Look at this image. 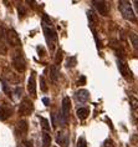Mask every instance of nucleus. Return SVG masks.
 Listing matches in <instances>:
<instances>
[{
    "mask_svg": "<svg viewBox=\"0 0 138 147\" xmlns=\"http://www.w3.org/2000/svg\"><path fill=\"white\" fill-rule=\"evenodd\" d=\"M42 25H44V32H45V36H46V41H48L50 46V50H54V47H55L57 42V34H56L55 29L52 28L51 21H50V19L46 15L44 16Z\"/></svg>",
    "mask_w": 138,
    "mask_h": 147,
    "instance_id": "f257e3e1",
    "label": "nucleus"
},
{
    "mask_svg": "<svg viewBox=\"0 0 138 147\" xmlns=\"http://www.w3.org/2000/svg\"><path fill=\"white\" fill-rule=\"evenodd\" d=\"M118 8H119V11H121L122 16L125 18L126 20H129L132 23H137V18L134 15V11L132 9V5H131L129 1L127 0H121L118 3Z\"/></svg>",
    "mask_w": 138,
    "mask_h": 147,
    "instance_id": "f03ea898",
    "label": "nucleus"
},
{
    "mask_svg": "<svg viewBox=\"0 0 138 147\" xmlns=\"http://www.w3.org/2000/svg\"><path fill=\"white\" fill-rule=\"evenodd\" d=\"M70 110H71V101H70V97H64V100H62V107H61V115H59L60 120H61V123H62V126L67 125L68 115H70Z\"/></svg>",
    "mask_w": 138,
    "mask_h": 147,
    "instance_id": "7ed1b4c3",
    "label": "nucleus"
},
{
    "mask_svg": "<svg viewBox=\"0 0 138 147\" xmlns=\"http://www.w3.org/2000/svg\"><path fill=\"white\" fill-rule=\"evenodd\" d=\"M13 67L16 70L17 72L23 74L25 70H26V62H25V59L21 54H16L15 56L13 57Z\"/></svg>",
    "mask_w": 138,
    "mask_h": 147,
    "instance_id": "20e7f679",
    "label": "nucleus"
},
{
    "mask_svg": "<svg viewBox=\"0 0 138 147\" xmlns=\"http://www.w3.org/2000/svg\"><path fill=\"white\" fill-rule=\"evenodd\" d=\"M34 111V104L29 100V98H24L20 104L19 107V115L21 116H29Z\"/></svg>",
    "mask_w": 138,
    "mask_h": 147,
    "instance_id": "39448f33",
    "label": "nucleus"
},
{
    "mask_svg": "<svg viewBox=\"0 0 138 147\" xmlns=\"http://www.w3.org/2000/svg\"><path fill=\"white\" fill-rule=\"evenodd\" d=\"M6 39H8V42L10 44V46H20L21 45V40L17 35V32L14 30V29H10V30L6 32Z\"/></svg>",
    "mask_w": 138,
    "mask_h": 147,
    "instance_id": "423d86ee",
    "label": "nucleus"
},
{
    "mask_svg": "<svg viewBox=\"0 0 138 147\" xmlns=\"http://www.w3.org/2000/svg\"><path fill=\"white\" fill-rule=\"evenodd\" d=\"M117 65H118V70L121 72V75L125 78L126 80H132V72L128 67V65L122 60H117Z\"/></svg>",
    "mask_w": 138,
    "mask_h": 147,
    "instance_id": "0eeeda50",
    "label": "nucleus"
},
{
    "mask_svg": "<svg viewBox=\"0 0 138 147\" xmlns=\"http://www.w3.org/2000/svg\"><path fill=\"white\" fill-rule=\"evenodd\" d=\"M92 4L95 5V8L97 9V11L100 13V15H102V16H107L108 15V13H110V8H108L106 1H98V0H96V1H93Z\"/></svg>",
    "mask_w": 138,
    "mask_h": 147,
    "instance_id": "6e6552de",
    "label": "nucleus"
},
{
    "mask_svg": "<svg viewBox=\"0 0 138 147\" xmlns=\"http://www.w3.org/2000/svg\"><path fill=\"white\" fill-rule=\"evenodd\" d=\"M75 98L77 102H80V104H85V102H87L90 100V92L85 89L77 90L75 92Z\"/></svg>",
    "mask_w": 138,
    "mask_h": 147,
    "instance_id": "1a4fd4ad",
    "label": "nucleus"
},
{
    "mask_svg": "<svg viewBox=\"0 0 138 147\" xmlns=\"http://www.w3.org/2000/svg\"><path fill=\"white\" fill-rule=\"evenodd\" d=\"M27 130H29V125H27V121L26 120H20L19 122L16 123V135L17 136H21V137H24L25 135L27 134Z\"/></svg>",
    "mask_w": 138,
    "mask_h": 147,
    "instance_id": "9d476101",
    "label": "nucleus"
},
{
    "mask_svg": "<svg viewBox=\"0 0 138 147\" xmlns=\"http://www.w3.org/2000/svg\"><path fill=\"white\" fill-rule=\"evenodd\" d=\"M35 75L36 74L32 71L30 78H29V81H27V91L32 97L36 96V76Z\"/></svg>",
    "mask_w": 138,
    "mask_h": 147,
    "instance_id": "9b49d317",
    "label": "nucleus"
},
{
    "mask_svg": "<svg viewBox=\"0 0 138 147\" xmlns=\"http://www.w3.org/2000/svg\"><path fill=\"white\" fill-rule=\"evenodd\" d=\"M11 115H13V109L11 107H9V106H6V105H3L1 107H0V121L8 120Z\"/></svg>",
    "mask_w": 138,
    "mask_h": 147,
    "instance_id": "f8f14e48",
    "label": "nucleus"
},
{
    "mask_svg": "<svg viewBox=\"0 0 138 147\" xmlns=\"http://www.w3.org/2000/svg\"><path fill=\"white\" fill-rule=\"evenodd\" d=\"M56 142L57 145H60L61 147H68V135L65 134V132H59L56 137Z\"/></svg>",
    "mask_w": 138,
    "mask_h": 147,
    "instance_id": "ddd939ff",
    "label": "nucleus"
},
{
    "mask_svg": "<svg viewBox=\"0 0 138 147\" xmlns=\"http://www.w3.org/2000/svg\"><path fill=\"white\" fill-rule=\"evenodd\" d=\"M59 75H60V70L56 65H52L50 67V79H51L52 82H57L59 80Z\"/></svg>",
    "mask_w": 138,
    "mask_h": 147,
    "instance_id": "4468645a",
    "label": "nucleus"
},
{
    "mask_svg": "<svg viewBox=\"0 0 138 147\" xmlns=\"http://www.w3.org/2000/svg\"><path fill=\"white\" fill-rule=\"evenodd\" d=\"M87 16H88V21H90V26H91V29L93 30V26L98 23V18H97V15L95 13L92 11V10H88L87 11Z\"/></svg>",
    "mask_w": 138,
    "mask_h": 147,
    "instance_id": "2eb2a0df",
    "label": "nucleus"
},
{
    "mask_svg": "<svg viewBox=\"0 0 138 147\" xmlns=\"http://www.w3.org/2000/svg\"><path fill=\"white\" fill-rule=\"evenodd\" d=\"M76 113H77V117L80 120H86L90 115V109L88 107H80Z\"/></svg>",
    "mask_w": 138,
    "mask_h": 147,
    "instance_id": "dca6fc26",
    "label": "nucleus"
},
{
    "mask_svg": "<svg viewBox=\"0 0 138 147\" xmlns=\"http://www.w3.org/2000/svg\"><path fill=\"white\" fill-rule=\"evenodd\" d=\"M5 39H6L5 29L1 24H0V47H4V50H6L5 49Z\"/></svg>",
    "mask_w": 138,
    "mask_h": 147,
    "instance_id": "f3484780",
    "label": "nucleus"
},
{
    "mask_svg": "<svg viewBox=\"0 0 138 147\" xmlns=\"http://www.w3.org/2000/svg\"><path fill=\"white\" fill-rule=\"evenodd\" d=\"M42 145L44 147H50V145H51V136L48 132H44L42 134Z\"/></svg>",
    "mask_w": 138,
    "mask_h": 147,
    "instance_id": "a211bd4d",
    "label": "nucleus"
},
{
    "mask_svg": "<svg viewBox=\"0 0 138 147\" xmlns=\"http://www.w3.org/2000/svg\"><path fill=\"white\" fill-rule=\"evenodd\" d=\"M129 39H131V42H132L134 50H138V35L132 32V34L129 35Z\"/></svg>",
    "mask_w": 138,
    "mask_h": 147,
    "instance_id": "6ab92c4d",
    "label": "nucleus"
},
{
    "mask_svg": "<svg viewBox=\"0 0 138 147\" xmlns=\"http://www.w3.org/2000/svg\"><path fill=\"white\" fill-rule=\"evenodd\" d=\"M129 104H131V107H132V110L134 112H138V100L136 97L131 96L129 97Z\"/></svg>",
    "mask_w": 138,
    "mask_h": 147,
    "instance_id": "aec40b11",
    "label": "nucleus"
},
{
    "mask_svg": "<svg viewBox=\"0 0 138 147\" xmlns=\"http://www.w3.org/2000/svg\"><path fill=\"white\" fill-rule=\"evenodd\" d=\"M62 57H64V53H62V50L59 49L56 51V56H55V65L57 66L60 64L61 61H62Z\"/></svg>",
    "mask_w": 138,
    "mask_h": 147,
    "instance_id": "412c9836",
    "label": "nucleus"
},
{
    "mask_svg": "<svg viewBox=\"0 0 138 147\" xmlns=\"http://www.w3.org/2000/svg\"><path fill=\"white\" fill-rule=\"evenodd\" d=\"M76 62H77V60H76V56L68 57L67 60H66V67H67V69L74 67V66H76Z\"/></svg>",
    "mask_w": 138,
    "mask_h": 147,
    "instance_id": "4be33fe9",
    "label": "nucleus"
},
{
    "mask_svg": "<svg viewBox=\"0 0 138 147\" xmlns=\"http://www.w3.org/2000/svg\"><path fill=\"white\" fill-rule=\"evenodd\" d=\"M40 123H41V127L46 131H49L50 130V125H49V121L46 120V119H44V117H40Z\"/></svg>",
    "mask_w": 138,
    "mask_h": 147,
    "instance_id": "5701e85b",
    "label": "nucleus"
},
{
    "mask_svg": "<svg viewBox=\"0 0 138 147\" xmlns=\"http://www.w3.org/2000/svg\"><path fill=\"white\" fill-rule=\"evenodd\" d=\"M40 89H41V91H44V92L48 91V85H46V81H45L44 76H40Z\"/></svg>",
    "mask_w": 138,
    "mask_h": 147,
    "instance_id": "b1692460",
    "label": "nucleus"
},
{
    "mask_svg": "<svg viewBox=\"0 0 138 147\" xmlns=\"http://www.w3.org/2000/svg\"><path fill=\"white\" fill-rule=\"evenodd\" d=\"M17 11H19V18H20V19H23V18L26 15V10L24 9L23 5H19V6H17Z\"/></svg>",
    "mask_w": 138,
    "mask_h": 147,
    "instance_id": "393cba45",
    "label": "nucleus"
},
{
    "mask_svg": "<svg viewBox=\"0 0 138 147\" xmlns=\"http://www.w3.org/2000/svg\"><path fill=\"white\" fill-rule=\"evenodd\" d=\"M77 147H87V143H86L85 137H80L77 140Z\"/></svg>",
    "mask_w": 138,
    "mask_h": 147,
    "instance_id": "a878e982",
    "label": "nucleus"
},
{
    "mask_svg": "<svg viewBox=\"0 0 138 147\" xmlns=\"http://www.w3.org/2000/svg\"><path fill=\"white\" fill-rule=\"evenodd\" d=\"M14 92H15V95L17 97H20L21 94H23V89H21L20 86H17V87H15V91H14Z\"/></svg>",
    "mask_w": 138,
    "mask_h": 147,
    "instance_id": "bb28decb",
    "label": "nucleus"
},
{
    "mask_svg": "<svg viewBox=\"0 0 138 147\" xmlns=\"http://www.w3.org/2000/svg\"><path fill=\"white\" fill-rule=\"evenodd\" d=\"M38 51H39V54H41V56H44V55H45V50H44L42 46H39V47H38Z\"/></svg>",
    "mask_w": 138,
    "mask_h": 147,
    "instance_id": "cd10ccee",
    "label": "nucleus"
},
{
    "mask_svg": "<svg viewBox=\"0 0 138 147\" xmlns=\"http://www.w3.org/2000/svg\"><path fill=\"white\" fill-rule=\"evenodd\" d=\"M85 82H86V78L85 76H81V79L78 80V85H83Z\"/></svg>",
    "mask_w": 138,
    "mask_h": 147,
    "instance_id": "c85d7f7f",
    "label": "nucleus"
},
{
    "mask_svg": "<svg viewBox=\"0 0 138 147\" xmlns=\"http://www.w3.org/2000/svg\"><path fill=\"white\" fill-rule=\"evenodd\" d=\"M133 5H134V9H136L137 15H138V0H134V1H133Z\"/></svg>",
    "mask_w": 138,
    "mask_h": 147,
    "instance_id": "c756f323",
    "label": "nucleus"
},
{
    "mask_svg": "<svg viewBox=\"0 0 138 147\" xmlns=\"http://www.w3.org/2000/svg\"><path fill=\"white\" fill-rule=\"evenodd\" d=\"M24 145L26 146V147H34V146L31 145V142H30V141H24Z\"/></svg>",
    "mask_w": 138,
    "mask_h": 147,
    "instance_id": "7c9ffc66",
    "label": "nucleus"
},
{
    "mask_svg": "<svg viewBox=\"0 0 138 147\" xmlns=\"http://www.w3.org/2000/svg\"><path fill=\"white\" fill-rule=\"evenodd\" d=\"M42 102H44V104H45L46 106H48L50 101H49V98H46V97H45V98H42Z\"/></svg>",
    "mask_w": 138,
    "mask_h": 147,
    "instance_id": "2f4dec72",
    "label": "nucleus"
},
{
    "mask_svg": "<svg viewBox=\"0 0 138 147\" xmlns=\"http://www.w3.org/2000/svg\"><path fill=\"white\" fill-rule=\"evenodd\" d=\"M17 147H24V146H23V145H20V146H17Z\"/></svg>",
    "mask_w": 138,
    "mask_h": 147,
    "instance_id": "473e14b6",
    "label": "nucleus"
}]
</instances>
